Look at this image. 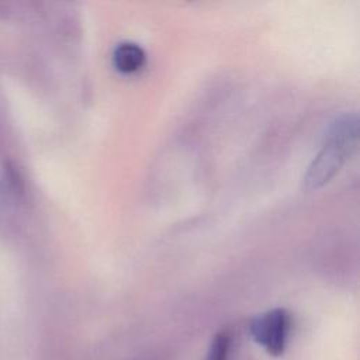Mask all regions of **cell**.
<instances>
[{
    "instance_id": "1",
    "label": "cell",
    "mask_w": 360,
    "mask_h": 360,
    "mask_svg": "<svg viewBox=\"0 0 360 360\" xmlns=\"http://www.w3.org/2000/svg\"><path fill=\"white\" fill-rule=\"evenodd\" d=\"M357 143V117L346 114L338 118L328 134L321 152L315 156L304 177V188L314 190L326 184L345 165Z\"/></svg>"
},
{
    "instance_id": "5",
    "label": "cell",
    "mask_w": 360,
    "mask_h": 360,
    "mask_svg": "<svg viewBox=\"0 0 360 360\" xmlns=\"http://www.w3.org/2000/svg\"><path fill=\"white\" fill-rule=\"evenodd\" d=\"M4 174H6V179H7V184L10 188H13L15 193L17 191H21L22 190V180H21V176L18 173V170L15 169V166L13 163H6L4 166Z\"/></svg>"
},
{
    "instance_id": "3",
    "label": "cell",
    "mask_w": 360,
    "mask_h": 360,
    "mask_svg": "<svg viewBox=\"0 0 360 360\" xmlns=\"http://www.w3.org/2000/svg\"><path fill=\"white\" fill-rule=\"evenodd\" d=\"M143 49L134 42H122L112 52V63L121 73H134L145 63Z\"/></svg>"
},
{
    "instance_id": "6",
    "label": "cell",
    "mask_w": 360,
    "mask_h": 360,
    "mask_svg": "<svg viewBox=\"0 0 360 360\" xmlns=\"http://www.w3.org/2000/svg\"><path fill=\"white\" fill-rule=\"evenodd\" d=\"M6 202H7V190H6V187L0 183V208L6 207Z\"/></svg>"
},
{
    "instance_id": "2",
    "label": "cell",
    "mask_w": 360,
    "mask_h": 360,
    "mask_svg": "<svg viewBox=\"0 0 360 360\" xmlns=\"http://www.w3.org/2000/svg\"><path fill=\"white\" fill-rule=\"evenodd\" d=\"M291 329V316L283 308H276L256 316L250 325L249 332L253 340L264 347L271 356L284 353Z\"/></svg>"
},
{
    "instance_id": "4",
    "label": "cell",
    "mask_w": 360,
    "mask_h": 360,
    "mask_svg": "<svg viewBox=\"0 0 360 360\" xmlns=\"http://www.w3.org/2000/svg\"><path fill=\"white\" fill-rule=\"evenodd\" d=\"M231 346H232L231 332L226 329L217 332L211 340L205 360H229Z\"/></svg>"
}]
</instances>
